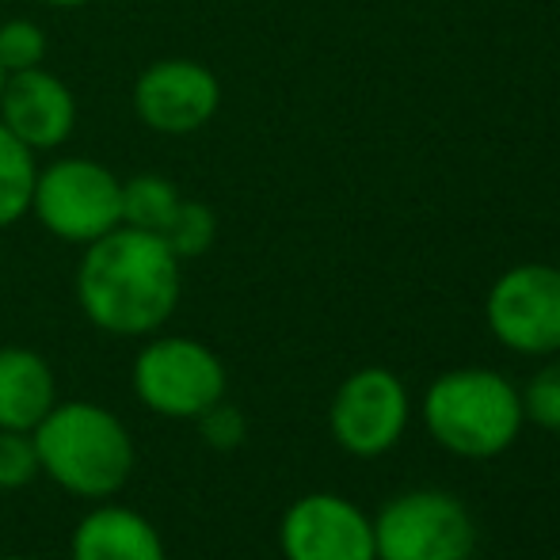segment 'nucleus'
Returning a JSON list of instances; mask_svg holds the SVG:
<instances>
[{
  "mask_svg": "<svg viewBox=\"0 0 560 560\" xmlns=\"http://www.w3.org/2000/svg\"><path fill=\"white\" fill-rule=\"evenodd\" d=\"M4 81H8V73H4V69H0V89H4Z\"/></svg>",
  "mask_w": 560,
  "mask_h": 560,
  "instance_id": "obj_22",
  "label": "nucleus"
},
{
  "mask_svg": "<svg viewBox=\"0 0 560 560\" xmlns=\"http://www.w3.org/2000/svg\"><path fill=\"white\" fill-rule=\"evenodd\" d=\"M38 4H46V8H89V4H96V0H38Z\"/></svg>",
  "mask_w": 560,
  "mask_h": 560,
  "instance_id": "obj_21",
  "label": "nucleus"
},
{
  "mask_svg": "<svg viewBox=\"0 0 560 560\" xmlns=\"http://www.w3.org/2000/svg\"><path fill=\"white\" fill-rule=\"evenodd\" d=\"M54 405L50 362L31 347H0V431H35Z\"/></svg>",
  "mask_w": 560,
  "mask_h": 560,
  "instance_id": "obj_13",
  "label": "nucleus"
},
{
  "mask_svg": "<svg viewBox=\"0 0 560 560\" xmlns=\"http://www.w3.org/2000/svg\"><path fill=\"white\" fill-rule=\"evenodd\" d=\"M133 115L145 130L164 138H187L210 126L222 107V81L195 58L149 61L133 81Z\"/></svg>",
  "mask_w": 560,
  "mask_h": 560,
  "instance_id": "obj_9",
  "label": "nucleus"
},
{
  "mask_svg": "<svg viewBox=\"0 0 560 560\" xmlns=\"http://www.w3.org/2000/svg\"><path fill=\"white\" fill-rule=\"evenodd\" d=\"M184 294V264L145 229L118 225L84 244L77 264V302L89 325L107 336L138 339L161 332Z\"/></svg>",
  "mask_w": 560,
  "mask_h": 560,
  "instance_id": "obj_1",
  "label": "nucleus"
},
{
  "mask_svg": "<svg viewBox=\"0 0 560 560\" xmlns=\"http://www.w3.org/2000/svg\"><path fill=\"white\" fill-rule=\"evenodd\" d=\"M279 549L287 560H377L374 518L336 492H310L279 518Z\"/></svg>",
  "mask_w": 560,
  "mask_h": 560,
  "instance_id": "obj_10",
  "label": "nucleus"
},
{
  "mask_svg": "<svg viewBox=\"0 0 560 560\" xmlns=\"http://www.w3.org/2000/svg\"><path fill=\"white\" fill-rule=\"evenodd\" d=\"M38 477V454L31 431H0V492L27 488Z\"/></svg>",
  "mask_w": 560,
  "mask_h": 560,
  "instance_id": "obj_19",
  "label": "nucleus"
},
{
  "mask_svg": "<svg viewBox=\"0 0 560 560\" xmlns=\"http://www.w3.org/2000/svg\"><path fill=\"white\" fill-rule=\"evenodd\" d=\"M31 214L66 244H92L122 225V179L92 156H58L35 176Z\"/></svg>",
  "mask_w": 560,
  "mask_h": 560,
  "instance_id": "obj_4",
  "label": "nucleus"
},
{
  "mask_svg": "<svg viewBox=\"0 0 560 560\" xmlns=\"http://www.w3.org/2000/svg\"><path fill=\"white\" fill-rule=\"evenodd\" d=\"M69 553L73 560H168L161 530L145 515L118 503H104L77 523Z\"/></svg>",
  "mask_w": 560,
  "mask_h": 560,
  "instance_id": "obj_12",
  "label": "nucleus"
},
{
  "mask_svg": "<svg viewBox=\"0 0 560 560\" xmlns=\"http://www.w3.org/2000/svg\"><path fill=\"white\" fill-rule=\"evenodd\" d=\"M518 397H523L526 420L538 423L541 431L560 435V359L546 362V366L526 382V389H518Z\"/></svg>",
  "mask_w": 560,
  "mask_h": 560,
  "instance_id": "obj_18",
  "label": "nucleus"
},
{
  "mask_svg": "<svg viewBox=\"0 0 560 560\" xmlns=\"http://www.w3.org/2000/svg\"><path fill=\"white\" fill-rule=\"evenodd\" d=\"M485 320L515 354H560V267L518 264L492 282Z\"/></svg>",
  "mask_w": 560,
  "mask_h": 560,
  "instance_id": "obj_8",
  "label": "nucleus"
},
{
  "mask_svg": "<svg viewBox=\"0 0 560 560\" xmlns=\"http://www.w3.org/2000/svg\"><path fill=\"white\" fill-rule=\"evenodd\" d=\"M0 122L35 156L54 153L77 130V96L46 66L8 73L4 89H0Z\"/></svg>",
  "mask_w": 560,
  "mask_h": 560,
  "instance_id": "obj_11",
  "label": "nucleus"
},
{
  "mask_svg": "<svg viewBox=\"0 0 560 560\" xmlns=\"http://www.w3.org/2000/svg\"><path fill=\"white\" fill-rule=\"evenodd\" d=\"M225 362L191 336H156L133 359V393L164 420H195L225 397Z\"/></svg>",
  "mask_w": 560,
  "mask_h": 560,
  "instance_id": "obj_6",
  "label": "nucleus"
},
{
  "mask_svg": "<svg viewBox=\"0 0 560 560\" xmlns=\"http://www.w3.org/2000/svg\"><path fill=\"white\" fill-rule=\"evenodd\" d=\"M420 416L428 435L465 462H492L515 446L523 431V397L488 366H457L423 389Z\"/></svg>",
  "mask_w": 560,
  "mask_h": 560,
  "instance_id": "obj_3",
  "label": "nucleus"
},
{
  "mask_svg": "<svg viewBox=\"0 0 560 560\" xmlns=\"http://www.w3.org/2000/svg\"><path fill=\"white\" fill-rule=\"evenodd\" d=\"M0 560H27V557H0Z\"/></svg>",
  "mask_w": 560,
  "mask_h": 560,
  "instance_id": "obj_23",
  "label": "nucleus"
},
{
  "mask_svg": "<svg viewBox=\"0 0 560 560\" xmlns=\"http://www.w3.org/2000/svg\"><path fill=\"white\" fill-rule=\"evenodd\" d=\"M408 420H412L408 385L385 366H362L347 374L328 408V431L336 446L366 462L389 454L405 439Z\"/></svg>",
  "mask_w": 560,
  "mask_h": 560,
  "instance_id": "obj_7",
  "label": "nucleus"
},
{
  "mask_svg": "<svg viewBox=\"0 0 560 560\" xmlns=\"http://www.w3.org/2000/svg\"><path fill=\"white\" fill-rule=\"evenodd\" d=\"M38 472L81 500H112L133 472V439L112 408L66 400L31 431Z\"/></svg>",
  "mask_w": 560,
  "mask_h": 560,
  "instance_id": "obj_2",
  "label": "nucleus"
},
{
  "mask_svg": "<svg viewBox=\"0 0 560 560\" xmlns=\"http://www.w3.org/2000/svg\"><path fill=\"white\" fill-rule=\"evenodd\" d=\"M38 161L4 122H0V229H12L31 214Z\"/></svg>",
  "mask_w": 560,
  "mask_h": 560,
  "instance_id": "obj_14",
  "label": "nucleus"
},
{
  "mask_svg": "<svg viewBox=\"0 0 560 560\" xmlns=\"http://www.w3.org/2000/svg\"><path fill=\"white\" fill-rule=\"evenodd\" d=\"M46 31L38 27L35 20H4L0 23V69L4 73H23V69H35V66H46Z\"/></svg>",
  "mask_w": 560,
  "mask_h": 560,
  "instance_id": "obj_17",
  "label": "nucleus"
},
{
  "mask_svg": "<svg viewBox=\"0 0 560 560\" xmlns=\"http://www.w3.org/2000/svg\"><path fill=\"white\" fill-rule=\"evenodd\" d=\"M377 560H472L477 518L443 488H408L374 515Z\"/></svg>",
  "mask_w": 560,
  "mask_h": 560,
  "instance_id": "obj_5",
  "label": "nucleus"
},
{
  "mask_svg": "<svg viewBox=\"0 0 560 560\" xmlns=\"http://www.w3.org/2000/svg\"><path fill=\"white\" fill-rule=\"evenodd\" d=\"M179 199H184L179 187L168 176H156V172H141V176L122 179V225L161 236V229L176 214Z\"/></svg>",
  "mask_w": 560,
  "mask_h": 560,
  "instance_id": "obj_15",
  "label": "nucleus"
},
{
  "mask_svg": "<svg viewBox=\"0 0 560 560\" xmlns=\"http://www.w3.org/2000/svg\"><path fill=\"white\" fill-rule=\"evenodd\" d=\"M195 423H199L202 443H207L210 450H222V454L236 450L244 443V435H248V420H244V412L236 405H229L225 397L218 400V405H210L202 416H195Z\"/></svg>",
  "mask_w": 560,
  "mask_h": 560,
  "instance_id": "obj_20",
  "label": "nucleus"
},
{
  "mask_svg": "<svg viewBox=\"0 0 560 560\" xmlns=\"http://www.w3.org/2000/svg\"><path fill=\"white\" fill-rule=\"evenodd\" d=\"M161 241L176 252L179 264L207 256L218 241V214L199 199H179L176 214H172L168 225L161 229Z\"/></svg>",
  "mask_w": 560,
  "mask_h": 560,
  "instance_id": "obj_16",
  "label": "nucleus"
}]
</instances>
